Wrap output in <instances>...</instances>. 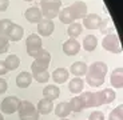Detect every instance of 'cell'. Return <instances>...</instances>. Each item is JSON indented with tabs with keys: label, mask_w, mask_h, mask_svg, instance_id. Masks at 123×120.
I'll return each instance as SVG.
<instances>
[{
	"label": "cell",
	"mask_w": 123,
	"mask_h": 120,
	"mask_svg": "<svg viewBox=\"0 0 123 120\" xmlns=\"http://www.w3.org/2000/svg\"><path fill=\"white\" fill-rule=\"evenodd\" d=\"M43 43H42V37L37 34H31L25 40V47H27V53L31 57L36 59L40 51L43 49Z\"/></svg>",
	"instance_id": "6"
},
{
	"label": "cell",
	"mask_w": 123,
	"mask_h": 120,
	"mask_svg": "<svg viewBox=\"0 0 123 120\" xmlns=\"http://www.w3.org/2000/svg\"><path fill=\"white\" fill-rule=\"evenodd\" d=\"M107 64L105 62H94L87 69L86 81L90 87L98 88L106 81V74H107Z\"/></svg>",
	"instance_id": "1"
},
{
	"label": "cell",
	"mask_w": 123,
	"mask_h": 120,
	"mask_svg": "<svg viewBox=\"0 0 123 120\" xmlns=\"http://www.w3.org/2000/svg\"><path fill=\"white\" fill-rule=\"evenodd\" d=\"M18 115L20 120H39V112L36 107L28 100H20L18 107Z\"/></svg>",
	"instance_id": "3"
},
{
	"label": "cell",
	"mask_w": 123,
	"mask_h": 120,
	"mask_svg": "<svg viewBox=\"0 0 123 120\" xmlns=\"http://www.w3.org/2000/svg\"><path fill=\"white\" fill-rule=\"evenodd\" d=\"M7 89H8V83H7V80L4 79V77H0V95H3Z\"/></svg>",
	"instance_id": "35"
},
{
	"label": "cell",
	"mask_w": 123,
	"mask_h": 120,
	"mask_svg": "<svg viewBox=\"0 0 123 120\" xmlns=\"http://www.w3.org/2000/svg\"><path fill=\"white\" fill-rule=\"evenodd\" d=\"M9 7V0H0V12H4Z\"/></svg>",
	"instance_id": "36"
},
{
	"label": "cell",
	"mask_w": 123,
	"mask_h": 120,
	"mask_svg": "<svg viewBox=\"0 0 123 120\" xmlns=\"http://www.w3.org/2000/svg\"><path fill=\"white\" fill-rule=\"evenodd\" d=\"M80 99L84 104V108H94V107H100V95L99 91L96 92H83L80 95Z\"/></svg>",
	"instance_id": "9"
},
{
	"label": "cell",
	"mask_w": 123,
	"mask_h": 120,
	"mask_svg": "<svg viewBox=\"0 0 123 120\" xmlns=\"http://www.w3.org/2000/svg\"><path fill=\"white\" fill-rule=\"evenodd\" d=\"M55 29V24H54L52 20H48V19H42L39 23H37V34L39 36H51Z\"/></svg>",
	"instance_id": "11"
},
{
	"label": "cell",
	"mask_w": 123,
	"mask_h": 120,
	"mask_svg": "<svg viewBox=\"0 0 123 120\" xmlns=\"http://www.w3.org/2000/svg\"><path fill=\"white\" fill-rule=\"evenodd\" d=\"M68 77H70V72H68V69H66V68H63V67L56 68L55 71L51 74V79H52L56 84L66 83L68 80Z\"/></svg>",
	"instance_id": "16"
},
{
	"label": "cell",
	"mask_w": 123,
	"mask_h": 120,
	"mask_svg": "<svg viewBox=\"0 0 123 120\" xmlns=\"http://www.w3.org/2000/svg\"><path fill=\"white\" fill-rule=\"evenodd\" d=\"M58 17H59V20H60L63 24H71V23L75 22L74 17H72V15L68 12L67 7H66V8H63V9H60V12H59Z\"/></svg>",
	"instance_id": "28"
},
{
	"label": "cell",
	"mask_w": 123,
	"mask_h": 120,
	"mask_svg": "<svg viewBox=\"0 0 123 120\" xmlns=\"http://www.w3.org/2000/svg\"><path fill=\"white\" fill-rule=\"evenodd\" d=\"M19 103H20V99H19L18 96H7L6 99H3V102L0 104L1 114L12 115V114H15V112H18Z\"/></svg>",
	"instance_id": "7"
},
{
	"label": "cell",
	"mask_w": 123,
	"mask_h": 120,
	"mask_svg": "<svg viewBox=\"0 0 123 120\" xmlns=\"http://www.w3.org/2000/svg\"><path fill=\"white\" fill-rule=\"evenodd\" d=\"M67 9H68V12L72 15L75 22H76V20H80V19L83 20L87 15V4L84 3V1H80V0L72 3L71 6H68Z\"/></svg>",
	"instance_id": "8"
},
{
	"label": "cell",
	"mask_w": 123,
	"mask_h": 120,
	"mask_svg": "<svg viewBox=\"0 0 123 120\" xmlns=\"http://www.w3.org/2000/svg\"><path fill=\"white\" fill-rule=\"evenodd\" d=\"M79 51H80V43L76 39H71L70 37L63 44V52L67 56H75L79 53Z\"/></svg>",
	"instance_id": "12"
},
{
	"label": "cell",
	"mask_w": 123,
	"mask_h": 120,
	"mask_svg": "<svg viewBox=\"0 0 123 120\" xmlns=\"http://www.w3.org/2000/svg\"><path fill=\"white\" fill-rule=\"evenodd\" d=\"M96 46H98V39H96L95 35H87V36H84L83 43H82V47H83L84 51L92 52V51H95Z\"/></svg>",
	"instance_id": "23"
},
{
	"label": "cell",
	"mask_w": 123,
	"mask_h": 120,
	"mask_svg": "<svg viewBox=\"0 0 123 120\" xmlns=\"http://www.w3.org/2000/svg\"><path fill=\"white\" fill-rule=\"evenodd\" d=\"M68 104H70L71 111H74V112H80V111L84 109V104H83V102H82L80 96H74V97L70 100Z\"/></svg>",
	"instance_id": "27"
},
{
	"label": "cell",
	"mask_w": 123,
	"mask_h": 120,
	"mask_svg": "<svg viewBox=\"0 0 123 120\" xmlns=\"http://www.w3.org/2000/svg\"><path fill=\"white\" fill-rule=\"evenodd\" d=\"M88 120H105V114L102 111H92L88 116Z\"/></svg>",
	"instance_id": "34"
},
{
	"label": "cell",
	"mask_w": 123,
	"mask_h": 120,
	"mask_svg": "<svg viewBox=\"0 0 123 120\" xmlns=\"http://www.w3.org/2000/svg\"><path fill=\"white\" fill-rule=\"evenodd\" d=\"M102 23V17L98 13H87L86 17L83 19L82 25L86 27L87 29H99Z\"/></svg>",
	"instance_id": "10"
},
{
	"label": "cell",
	"mask_w": 123,
	"mask_h": 120,
	"mask_svg": "<svg viewBox=\"0 0 123 120\" xmlns=\"http://www.w3.org/2000/svg\"><path fill=\"white\" fill-rule=\"evenodd\" d=\"M82 31H83V25L80 24L79 22L71 23V24H68V27H67V35L71 37V39H76L78 36H80Z\"/></svg>",
	"instance_id": "25"
},
{
	"label": "cell",
	"mask_w": 123,
	"mask_h": 120,
	"mask_svg": "<svg viewBox=\"0 0 123 120\" xmlns=\"http://www.w3.org/2000/svg\"><path fill=\"white\" fill-rule=\"evenodd\" d=\"M8 72H9V71L7 69V67H6V64H4V62H3V60H0V76L7 75Z\"/></svg>",
	"instance_id": "37"
},
{
	"label": "cell",
	"mask_w": 123,
	"mask_h": 120,
	"mask_svg": "<svg viewBox=\"0 0 123 120\" xmlns=\"http://www.w3.org/2000/svg\"><path fill=\"white\" fill-rule=\"evenodd\" d=\"M24 17L27 19V22L37 24V23L43 19V15H42V11H40L39 7H30V8L25 9Z\"/></svg>",
	"instance_id": "13"
},
{
	"label": "cell",
	"mask_w": 123,
	"mask_h": 120,
	"mask_svg": "<svg viewBox=\"0 0 123 120\" xmlns=\"http://www.w3.org/2000/svg\"><path fill=\"white\" fill-rule=\"evenodd\" d=\"M32 83V74L27 71H23L16 76V86L19 88H27Z\"/></svg>",
	"instance_id": "18"
},
{
	"label": "cell",
	"mask_w": 123,
	"mask_h": 120,
	"mask_svg": "<svg viewBox=\"0 0 123 120\" xmlns=\"http://www.w3.org/2000/svg\"><path fill=\"white\" fill-rule=\"evenodd\" d=\"M87 69H88V65L84 62H75L71 64L68 72H71L75 77H82V76H86Z\"/></svg>",
	"instance_id": "15"
},
{
	"label": "cell",
	"mask_w": 123,
	"mask_h": 120,
	"mask_svg": "<svg viewBox=\"0 0 123 120\" xmlns=\"http://www.w3.org/2000/svg\"><path fill=\"white\" fill-rule=\"evenodd\" d=\"M36 111L39 112V115H48L54 111V103L52 100H48V99H40L39 103H37V108Z\"/></svg>",
	"instance_id": "19"
},
{
	"label": "cell",
	"mask_w": 123,
	"mask_h": 120,
	"mask_svg": "<svg viewBox=\"0 0 123 120\" xmlns=\"http://www.w3.org/2000/svg\"><path fill=\"white\" fill-rule=\"evenodd\" d=\"M59 95H60V88H59L58 86H55V84H48V86H46L43 88V96L46 99H48V100H55V99L59 97Z\"/></svg>",
	"instance_id": "20"
},
{
	"label": "cell",
	"mask_w": 123,
	"mask_h": 120,
	"mask_svg": "<svg viewBox=\"0 0 123 120\" xmlns=\"http://www.w3.org/2000/svg\"><path fill=\"white\" fill-rule=\"evenodd\" d=\"M12 24H13L12 20H9V19H1L0 20V34L7 36V34H8L9 28H11Z\"/></svg>",
	"instance_id": "31"
},
{
	"label": "cell",
	"mask_w": 123,
	"mask_h": 120,
	"mask_svg": "<svg viewBox=\"0 0 123 120\" xmlns=\"http://www.w3.org/2000/svg\"><path fill=\"white\" fill-rule=\"evenodd\" d=\"M32 79H35L37 83H48V80L51 79V75H49L48 69H44V71L32 74Z\"/></svg>",
	"instance_id": "29"
},
{
	"label": "cell",
	"mask_w": 123,
	"mask_h": 120,
	"mask_svg": "<svg viewBox=\"0 0 123 120\" xmlns=\"http://www.w3.org/2000/svg\"><path fill=\"white\" fill-rule=\"evenodd\" d=\"M110 83L112 86V88H122L123 87V68L117 67L111 74Z\"/></svg>",
	"instance_id": "17"
},
{
	"label": "cell",
	"mask_w": 123,
	"mask_h": 120,
	"mask_svg": "<svg viewBox=\"0 0 123 120\" xmlns=\"http://www.w3.org/2000/svg\"><path fill=\"white\" fill-rule=\"evenodd\" d=\"M83 88H84V80L82 79V77H74V79H71L70 83H68V91H70L71 93L78 95V93H80L83 91Z\"/></svg>",
	"instance_id": "22"
},
{
	"label": "cell",
	"mask_w": 123,
	"mask_h": 120,
	"mask_svg": "<svg viewBox=\"0 0 123 120\" xmlns=\"http://www.w3.org/2000/svg\"><path fill=\"white\" fill-rule=\"evenodd\" d=\"M0 120H4V116H3V114L0 112Z\"/></svg>",
	"instance_id": "38"
},
{
	"label": "cell",
	"mask_w": 123,
	"mask_h": 120,
	"mask_svg": "<svg viewBox=\"0 0 123 120\" xmlns=\"http://www.w3.org/2000/svg\"><path fill=\"white\" fill-rule=\"evenodd\" d=\"M51 63V53L47 49H42L36 59H34V63L31 64V74L40 72L44 69H48V65Z\"/></svg>",
	"instance_id": "4"
},
{
	"label": "cell",
	"mask_w": 123,
	"mask_h": 120,
	"mask_svg": "<svg viewBox=\"0 0 123 120\" xmlns=\"http://www.w3.org/2000/svg\"><path fill=\"white\" fill-rule=\"evenodd\" d=\"M24 1H34V0H24Z\"/></svg>",
	"instance_id": "40"
},
{
	"label": "cell",
	"mask_w": 123,
	"mask_h": 120,
	"mask_svg": "<svg viewBox=\"0 0 123 120\" xmlns=\"http://www.w3.org/2000/svg\"><path fill=\"white\" fill-rule=\"evenodd\" d=\"M111 23V19L107 17V19H102V23H100V27H99V29H100V32L103 35L108 34V32H112V25L110 24Z\"/></svg>",
	"instance_id": "32"
},
{
	"label": "cell",
	"mask_w": 123,
	"mask_h": 120,
	"mask_svg": "<svg viewBox=\"0 0 123 120\" xmlns=\"http://www.w3.org/2000/svg\"><path fill=\"white\" fill-rule=\"evenodd\" d=\"M62 8V0H40V11L43 19L54 20L58 17Z\"/></svg>",
	"instance_id": "2"
},
{
	"label": "cell",
	"mask_w": 123,
	"mask_h": 120,
	"mask_svg": "<svg viewBox=\"0 0 123 120\" xmlns=\"http://www.w3.org/2000/svg\"><path fill=\"white\" fill-rule=\"evenodd\" d=\"M108 120H123V104H119L115 109L110 112Z\"/></svg>",
	"instance_id": "30"
},
{
	"label": "cell",
	"mask_w": 123,
	"mask_h": 120,
	"mask_svg": "<svg viewBox=\"0 0 123 120\" xmlns=\"http://www.w3.org/2000/svg\"><path fill=\"white\" fill-rule=\"evenodd\" d=\"M60 120H70V119H67V117H63V119H60Z\"/></svg>",
	"instance_id": "39"
},
{
	"label": "cell",
	"mask_w": 123,
	"mask_h": 120,
	"mask_svg": "<svg viewBox=\"0 0 123 120\" xmlns=\"http://www.w3.org/2000/svg\"><path fill=\"white\" fill-rule=\"evenodd\" d=\"M99 95H100L102 105H103V104H110V103H112L115 99H117V93H115V91L112 88L102 89V91H99Z\"/></svg>",
	"instance_id": "21"
},
{
	"label": "cell",
	"mask_w": 123,
	"mask_h": 120,
	"mask_svg": "<svg viewBox=\"0 0 123 120\" xmlns=\"http://www.w3.org/2000/svg\"><path fill=\"white\" fill-rule=\"evenodd\" d=\"M23 35H24L23 27L13 23V24L11 25V28H9L8 34H7V37H8L9 41H20V40L23 39Z\"/></svg>",
	"instance_id": "14"
},
{
	"label": "cell",
	"mask_w": 123,
	"mask_h": 120,
	"mask_svg": "<svg viewBox=\"0 0 123 120\" xmlns=\"http://www.w3.org/2000/svg\"><path fill=\"white\" fill-rule=\"evenodd\" d=\"M54 112L58 117L63 119V117H67L71 112V108H70V104L68 102H60L56 107H54Z\"/></svg>",
	"instance_id": "24"
},
{
	"label": "cell",
	"mask_w": 123,
	"mask_h": 120,
	"mask_svg": "<svg viewBox=\"0 0 123 120\" xmlns=\"http://www.w3.org/2000/svg\"><path fill=\"white\" fill-rule=\"evenodd\" d=\"M8 49H9V40H8V37L0 34V55L6 53Z\"/></svg>",
	"instance_id": "33"
},
{
	"label": "cell",
	"mask_w": 123,
	"mask_h": 120,
	"mask_svg": "<svg viewBox=\"0 0 123 120\" xmlns=\"http://www.w3.org/2000/svg\"><path fill=\"white\" fill-rule=\"evenodd\" d=\"M4 64H6L7 69L8 71H15V69H18L19 65H20V57L16 55H9L6 57V60H3Z\"/></svg>",
	"instance_id": "26"
},
{
	"label": "cell",
	"mask_w": 123,
	"mask_h": 120,
	"mask_svg": "<svg viewBox=\"0 0 123 120\" xmlns=\"http://www.w3.org/2000/svg\"><path fill=\"white\" fill-rule=\"evenodd\" d=\"M102 47L111 53H120L122 52V46L119 43V37L115 32H108L105 35L102 40Z\"/></svg>",
	"instance_id": "5"
}]
</instances>
